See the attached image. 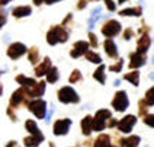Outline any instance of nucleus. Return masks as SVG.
Wrapping results in <instances>:
<instances>
[{"label": "nucleus", "instance_id": "nucleus-1", "mask_svg": "<svg viewBox=\"0 0 154 147\" xmlns=\"http://www.w3.org/2000/svg\"><path fill=\"white\" fill-rule=\"evenodd\" d=\"M67 38H69V34L61 26H54L47 35V41L50 45H55L57 42H66Z\"/></svg>", "mask_w": 154, "mask_h": 147}, {"label": "nucleus", "instance_id": "nucleus-2", "mask_svg": "<svg viewBox=\"0 0 154 147\" xmlns=\"http://www.w3.org/2000/svg\"><path fill=\"white\" fill-rule=\"evenodd\" d=\"M58 99L63 104H77L79 95L74 92V89L70 86H64L58 90Z\"/></svg>", "mask_w": 154, "mask_h": 147}, {"label": "nucleus", "instance_id": "nucleus-3", "mask_svg": "<svg viewBox=\"0 0 154 147\" xmlns=\"http://www.w3.org/2000/svg\"><path fill=\"white\" fill-rule=\"evenodd\" d=\"M111 118V111L108 109H99L96 112V117L93 118V130L94 131H102L105 128V120Z\"/></svg>", "mask_w": 154, "mask_h": 147}, {"label": "nucleus", "instance_id": "nucleus-4", "mask_svg": "<svg viewBox=\"0 0 154 147\" xmlns=\"http://www.w3.org/2000/svg\"><path fill=\"white\" fill-rule=\"evenodd\" d=\"M29 90H26V87H22V89H19L16 90L12 98H10V108H17V106H20V105L26 102V99L29 98Z\"/></svg>", "mask_w": 154, "mask_h": 147}, {"label": "nucleus", "instance_id": "nucleus-5", "mask_svg": "<svg viewBox=\"0 0 154 147\" xmlns=\"http://www.w3.org/2000/svg\"><path fill=\"white\" fill-rule=\"evenodd\" d=\"M128 105H129V101H128V98H127V93H125L124 90H119V92L115 95L113 101H112V106H113L116 111L122 112V111H125V109L128 108Z\"/></svg>", "mask_w": 154, "mask_h": 147}, {"label": "nucleus", "instance_id": "nucleus-6", "mask_svg": "<svg viewBox=\"0 0 154 147\" xmlns=\"http://www.w3.org/2000/svg\"><path fill=\"white\" fill-rule=\"evenodd\" d=\"M45 108H47V104L44 101H41V99H35V101L28 102V109L38 118H44L45 117Z\"/></svg>", "mask_w": 154, "mask_h": 147}, {"label": "nucleus", "instance_id": "nucleus-7", "mask_svg": "<svg viewBox=\"0 0 154 147\" xmlns=\"http://www.w3.org/2000/svg\"><path fill=\"white\" fill-rule=\"evenodd\" d=\"M121 32V25L118 20H108L102 28V34L108 38H113Z\"/></svg>", "mask_w": 154, "mask_h": 147}, {"label": "nucleus", "instance_id": "nucleus-8", "mask_svg": "<svg viewBox=\"0 0 154 147\" xmlns=\"http://www.w3.org/2000/svg\"><path fill=\"white\" fill-rule=\"evenodd\" d=\"M25 52H26V47L20 42L12 44V45L8 48V55L10 57V58H13V60H16V58H19V57H22Z\"/></svg>", "mask_w": 154, "mask_h": 147}, {"label": "nucleus", "instance_id": "nucleus-9", "mask_svg": "<svg viewBox=\"0 0 154 147\" xmlns=\"http://www.w3.org/2000/svg\"><path fill=\"white\" fill-rule=\"evenodd\" d=\"M135 122H137V117H134V115H127L125 118H122V120L118 122V128H119L122 133H129L131 128L135 125Z\"/></svg>", "mask_w": 154, "mask_h": 147}, {"label": "nucleus", "instance_id": "nucleus-10", "mask_svg": "<svg viewBox=\"0 0 154 147\" xmlns=\"http://www.w3.org/2000/svg\"><path fill=\"white\" fill-rule=\"evenodd\" d=\"M70 125H71V121H70L69 118H66V120H58V121L54 124V134H55V136L67 134Z\"/></svg>", "mask_w": 154, "mask_h": 147}, {"label": "nucleus", "instance_id": "nucleus-11", "mask_svg": "<svg viewBox=\"0 0 154 147\" xmlns=\"http://www.w3.org/2000/svg\"><path fill=\"white\" fill-rule=\"evenodd\" d=\"M146 55L143 54V52H134V54H131V63H129V67L131 69H138V67H141L144 63H146Z\"/></svg>", "mask_w": 154, "mask_h": 147}, {"label": "nucleus", "instance_id": "nucleus-12", "mask_svg": "<svg viewBox=\"0 0 154 147\" xmlns=\"http://www.w3.org/2000/svg\"><path fill=\"white\" fill-rule=\"evenodd\" d=\"M87 48H89V44L85 42V41H79V42L74 44L73 47V51H71V57L73 58H77L80 55H83L87 52Z\"/></svg>", "mask_w": 154, "mask_h": 147}, {"label": "nucleus", "instance_id": "nucleus-13", "mask_svg": "<svg viewBox=\"0 0 154 147\" xmlns=\"http://www.w3.org/2000/svg\"><path fill=\"white\" fill-rule=\"evenodd\" d=\"M51 69H52V67H51V61H50V58H48V57H45V58H44V61L41 63V66L35 69V74H36L38 77H41V76L48 74V71H50Z\"/></svg>", "mask_w": 154, "mask_h": 147}, {"label": "nucleus", "instance_id": "nucleus-14", "mask_svg": "<svg viewBox=\"0 0 154 147\" xmlns=\"http://www.w3.org/2000/svg\"><path fill=\"white\" fill-rule=\"evenodd\" d=\"M44 140V136L41 133H36V134H31L29 137L25 139V146L26 147H36L38 144H41V141Z\"/></svg>", "mask_w": 154, "mask_h": 147}, {"label": "nucleus", "instance_id": "nucleus-15", "mask_svg": "<svg viewBox=\"0 0 154 147\" xmlns=\"http://www.w3.org/2000/svg\"><path fill=\"white\" fill-rule=\"evenodd\" d=\"M105 51H106V54H108L111 58H116V57H118V50H116V45H115V42L112 41L111 38L105 41Z\"/></svg>", "mask_w": 154, "mask_h": 147}, {"label": "nucleus", "instance_id": "nucleus-16", "mask_svg": "<svg viewBox=\"0 0 154 147\" xmlns=\"http://www.w3.org/2000/svg\"><path fill=\"white\" fill-rule=\"evenodd\" d=\"M93 130V118L92 117H85L83 118V121H82V131H83V134L85 136H89L90 133Z\"/></svg>", "mask_w": 154, "mask_h": 147}, {"label": "nucleus", "instance_id": "nucleus-17", "mask_svg": "<svg viewBox=\"0 0 154 147\" xmlns=\"http://www.w3.org/2000/svg\"><path fill=\"white\" fill-rule=\"evenodd\" d=\"M29 90V95L34 96V98H38V96H41L44 93V90H45V82H39V83H36L34 87H31V89H28Z\"/></svg>", "mask_w": 154, "mask_h": 147}, {"label": "nucleus", "instance_id": "nucleus-18", "mask_svg": "<svg viewBox=\"0 0 154 147\" xmlns=\"http://www.w3.org/2000/svg\"><path fill=\"white\" fill-rule=\"evenodd\" d=\"M148 47H150V38H148V35H143L141 36V39L138 41V45H137V51L138 52H144L148 50Z\"/></svg>", "mask_w": 154, "mask_h": 147}, {"label": "nucleus", "instance_id": "nucleus-19", "mask_svg": "<svg viewBox=\"0 0 154 147\" xmlns=\"http://www.w3.org/2000/svg\"><path fill=\"white\" fill-rule=\"evenodd\" d=\"M138 143H140V137L138 136H131L128 139L121 140V146L122 147H138Z\"/></svg>", "mask_w": 154, "mask_h": 147}, {"label": "nucleus", "instance_id": "nucleus-20", "mask_svg": "<svg viewBox=\"0 0 154 147\" xmlns=\"http://www.w3.org/2000/svg\"><path fill=\"white\" fill-rule=\"evenodd\" d=\"M94 147H112L109 136H106V134L99 136V137L96 139V141H94Z\"/></svg>", "mask_w": 154, "mask_h": 147}, {"label": "nucleus", "instance_id": "nucleus-21", "mask_svg": "<svg viewBox=\"0 0 154 147\" xmlns=\"http://www.w3.org/2000/svg\"><path fill=\"white\" fill-rule=\"evenodd\" d=\"M16 82L17 83H20V86L26 87V89H31V87H34L35 85H36L34 79H28V77H25V76H17Z\"/></svg>", "mask_w": 154, "mask_h": 147}, {"label": "nucleus", "instance_id": "nucleus-22", "mask_svg": "<svg viewBox=\"0 0 154 147\" xmlns=\"http://www.w3.org/2000/svg\"><path fill=\"white\" fill-rule=\"evenodd\" d=\"M13 15L16 17H23L31 15V8L29 6H19V8L13 9Z\"/></svg>", "mask_w": 154, "mask_h": 147}, {"label": "nucleus", "instance_id": "nucleus-23", "mask_svg": "<svg viewBox=\"0 0 154 147\" xmlns=\"http://www.w3.org/2000/svg\"><path fill=\"white\" fill-rule=\"evenodd\" d=\"M141 8H129L125 10H121V16H140Z\"/></svg>", "mask_w": 154, "mask_h": 147}, {"label": "nucleus", "instance_id": "nucleus-24", "mask_svg": "<svg viewBox=\"0 0 154 147\" xmlns=\"http://www.w3.org/2000/svg\"><path fill=\"white\" fill-rule=\"evenodd\" d=\"M124 79L128 80V82H131L134 86H138V83H140V73H138V71H134V73L131 71V73H128V74H125Z\"/></svg>", "mask_w": 154, "mask_h": 147}, {"label": "nucleus", "instance_id": "nucleus-25", "mask_svg": "<svg viewBox=\"0 0 154 147\" xmlns=\"http://www.w3.org/2000/svg\"><path fill=\"white\" fill-rule=\"evenodd\" d=\"M47 80H48L50 83H55V82L58 80V70L55 69V67H52V69L48 71V74H47Z\"/></svg>", "mask_w": 154, "mask_h": 147}, {"label": "nucleus", "instance_id": "nucleus-26", "mask_svg": "<svg viewBox=\"0 0 154 147\" xmlns=\"http://www.w3.org/2000/svg\"><path fill=\"white\" fill-rule=\"evenodd\" d=\"M103 70H105V66L100 64V66H99V69L94 71V79H96V80H99L102 85L105 83V80H106V79H105V74H103Z\"/></svg>", "mask_w": 154, "mask_h": 147}, {"label": "nucleus", "instance_id": "nucleus-27", "mask_svg": "<svg viewBox=\"0 0 154 147\" xmlns=\"http://www.w3.org/2000/svg\"><path fill=\"white\" fill-rule=\"evenodd\" d=\"M86 58L90 61V63H97V64L102 61L100 60V55H99V54H96V52H93V51H87L86 52Z\"/></svg>", "mask_w": 154, "mask_h": 147}, {"label": "nucleus", "instance_id": "nucleus-28", "mask_svg": "<svg viewBox=\"0 0 154 147\" xmlns=\"http://www.w3.org/2000/svg\"><path fill=\"white\" fill-rule=\"evenodd\" d=\"M146 104L148 105V106H153L154 105V86L151 87V89H148L147 90V93H146Z\"/></svg>", "mask_w": 154, "mask_h": 147}, {"label": "nucleus", "instance_id": "nucleus-29", "mask_svg": "<svg viewBox=\"0 0 154 147\" xmlns=\"http://www.w3.org/2000/svg\"><path fill=\"white\" fill-rule=\"evenodd\" d=\"M38 58H39V52H38V50H36L35 47H32V48L29 50V61H31L32 64H36V63H38Z\"/></svg>", "mask_w": 154, "mask_h": 147}, {"label": "nucleus", "instance_id": "nucleus-30", "mask_svg": "<svg viewBox=\"0 0 154 147\" xmlns=\"http://www.w3.org/2000/svg\"><path fill=\"white\" fill-rule=\"evenodd\" d=\"M25 127H26V130L29 131L31 134H36V133H39L38 131V127H36V124H35V121H32V120H28L25 124Z\"/></svg>", "mask_w": 154, "mask_h": 147}, {"label": "nucleus", "instance_id": "nucleus-31", "mask_svg": "<svg viewBox=\"0 0 154 147\" xmlns=\"http://www.w3.org/2000/svg\"><path fill=\"white\" fill-rule=\"evenodd\" d=\"M80 80H82L80 71H79V70H74V71L71 73V76H70V82H71V83H76V82H80Z\"/></svg>", "mask_w": 154, "mask_h": 147}, {"label": "nucleus", "instance_id": "nucleus-32", "mask_svg": "<svg viewBox=\"0 0 154 147\" xmlns=\"http://www.w3.org/2000/svg\"><path fill=\"white\" fill-rule=\"evenodd\" d=\"M144 122L147 125H150V127H154V114L153 115H146L144 117Z\"/></svg>", "mask_w": 154, "mask_h": 147}, {"label": "nucleus", "instance_id": "nucleus-33", "mask_svg": "<svg viewBox=\"0 0 154 147\" xmlns=\"http://www.w3.org/2000/svg\"><path fill=\"white\" fill-rule=\"evenodd\" d=\"M122 63H124V60H119V61H118V64H115V66H111V70H112V71H119V70L122 69V66H124Z\"/></svg>", "mask_w": 154, "mask_h": 147}, {"label": "nucleus", "instance_id": "nucleus-34", "mask_svg": "<svg viewBox=\"0 0 154 147\" xmlns=\"http://www.w3.org/2000/svg\"><path fill=\"white\" fill-rule=\"evenodd\" d=\"M89 38H90V44H92V47H97V41H96V36H94V34H89Z\"/></svg>", "mask_w": 154, "mask_h": 147}, {"label": "nucleus", "instance_id": "nucleus-35", "mask_svg": "<svg viewBox=\"0 0 154 147\" xmlns=\"http://www.w3.org/2000/svg\"><path fill=\"white\" fill-rule=\"evenodd\" d=\"M105 3H106V6H108V9H109L111 12L115 10V5H113V2H112V0H105Z\"/></svg>", "mask_w": 154, "mask_h": 147}, {"label": "nucleus", "instance_id": "nucleus-36", "mask_svg": "<svg viewBox=\"0 0 154 147\" xmlns=\"http://www.w3.org/2000/svg\"><path fill=\"white\" fill-rule=\"evenodd\" d=\"M131 36H132V29H127V31H125V34H124V38H125V39H129V38H131Z\"/></svg>", "mask_w": 154, "mask_h": 147}, {"label": "nucleus", "instance_id": "nucleus-37", "mask_svg": "<svg viewBox=\"0 0 154 147\" xmlns=\"http://www.w3.org/2000/svg\"><path fill=\"white\" fill-rule=\"evenodd\" d=\"M86 6V0H80L79 2V9H83Z\"/></svg>", "mask_w": 154, "mask_h": 147}, {"label": "nucleus", "instance_id": "nucleus-38", "mask_svg": "<svg viewBox=\"0 0 154 147\" xmlns=\"http://www.w3.org/2000/svg\"><path fill=\"white\" fill-rule=\"evenodd\" d=\"M6 147H17V144L15 143V141H10V143H8V144H6Z\"/></svg>", "mask_w": 154, "mask_h": 147}, {"label": "nucleus", "instance_id": "nucleus-39", "mask_svg": "<svg viewBox=\"0 0 154 147\" xmlns=\"http://www.w3.org/2000/svg\"><path fill=\"white\" fill-rule=\"evenodd\" d=\"M115 125H118V122H116V120H112V121L109 122V127H115Z\"/></svg>", "mask_w": 154, "mask_h": 147}, {"label": "nucleus", "instance_id": "nucleus-40", "mask_svg": "<svg viewBox=\"0 0 154 147\" xmlns=\"http://www.w3.org/2000/svg\"><path fill=\"white\" fill-rule=\"evenodd\" d=\"M48 5H52V3H55V2H58V0H45Z\"/></svg>", "mask_w": 154, "mask_h": 147}, {"label": "nucleus", "instance_id": "nucleus-41", "mask_svg": "<svg viewBox=\"0 0 154 147\" xmlns=\"http://www.w3.org/2000/svg\"><path fill=\"white\" fill-rule=\"evenodd\" d=\"M42 2H45V0H34V3H35V5H41Z\"/></svg>", "mask_w": 154, "mask_h": 147}, {"label": "nucleus", "instance_id": "nucleus-42", "mask_svg": "<svg viewBox=\"0 0 154 147\" xmlns=\"http://www.w3.org/2000/svg\"><path fill=\"white\" fill-rule=\"evenodd\" d=\"M124 2H127V0H119V3H124Z\"/></svg>", "mask_w": 154, "mask_h": 147}, {"label": "nucleus", "instance_id": "nucleus-43", "mask_svg": "<svg viewBox=\"0 0 154 147\" xmlns=\"http://www.w3.org/2000/svg\"><path fill=\"white\" fill-rule=\"evenodd\" d=\"M153 61H154V57H153Z\"/></svg>", "mask_w": 154, "mask_h": 147}]
</instances>
